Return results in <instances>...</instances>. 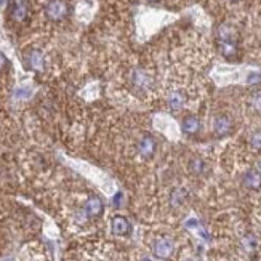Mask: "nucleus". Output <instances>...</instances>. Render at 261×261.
Masks as SVG:
<instances>
[{
  "instance_id": "f257e3e1",
  "label": "nucleus",
  "mask_w": 261,
  "mask_h": 261,
  "mask_svg": "<svg viewBox=\"0 0 261 261\" xmlns=\"http://www.w3.org/2000/svg\"><path fill=\"white\" fill-rule=\"evenodd\" d=\"M218 37V48L221 51V55L228 60H233L237 56V34L233 26L229 24H221L218 26L217 31Z\"/></svg>"
},
{
  "instance_id": "f03ea898",
  "label": "nucleus",
  "mask_w": 261,
  "mask_h": 261,
  "mask_svg": "<svg viewBox=\"0 0 261 261\" xmlns=\"http://www.w3.org/2000/svg\"><path fill=\"white\" fill-rule=\"evenodd\" d=\"M130 85L135 88L136 93H148L154 85V77L146 69L136 67L130 74Z\"/></svg>"
},
{
  "instance_id": "7ed1b4c3",
  "label": "nucleus",
  "mask_w": 261,
  "mask_h": 261,
  "mask_svg": "<svg viewBox=\"0 0 261 261\" xmlns=\"http://www.w3.org/2000/svg\"><path fill=\"white\" fill-rule=\"evenodd\" d=\"M45 15L51 21H63L69 15V5L65 0H50L45 7Z\"/></svg>"
},
{
  "instance_id": "20e7f679",
  "label": "nucleus",
  "mask_w": 261,
  "mask_h": 261,
  "mask_svg": "<svg viewBox=\"0 0 261 261\" xmlns=\"http://www.w3.org/2000/svg\"><path fill=\"white\" fill-rule=\"evenodd\" d=\"M234 130V122L233 119L229 117V115H217L213 120V131L215 135L218 138H224V136H229L231 133Z\"/></svg>"
},
{
  "instance_id": "39448f33",
  "label": "nucleus",
  "mask_w": 261,
  "mask_h": 261,
  "mask_svg": "<svg viewBox=\"0 0 261 261\" xmlns=\"http://www.w3.org/2000/svg\"><path fill=\"white\" fill-rule=\"evenodd\" d=\"M29 16V0H11L10 18L15 22L26 21Z\"/></svg>"
},
{
  "instance_id": "423d86ee",
  "label": "nucleus",
  "mask_w": 261,
  "mask_h": 261,
  "mask_svg": "<svg viewBox=\"0 0 261 261\" xmlns=\"http://www.w3.org/2000/svg\"><path fill=\"white\" fill-rule=\"evenodd\" d=\"M26 66L34 72H44L45 69V56L40 50L32 48L26 53Z\"/></svg>"
},
{
  "instance_id": "0eeeda50",
  "label": "nucleus",
  "mask_w": 261,
  "mask_h": 261,
  "mask_svg": "<svg viewBox=\"0 0 261 261\" xmlns=\"http://www.w3.org/2000/svg\"><path fill=\"white\" fill-rule=\"evenodd\" d=\"M186 101H188V95L184 90H172L167 96L168 109H170L172 112L181 111V109L186 106Z\"/></svg>"
},
{
  "instance_id": "6e6552de",
  "label": "nucleus",
  "mask_w": 261,
  "mask_h": 261,
  "mask_svg": "<svg viewBox=\"0 0 261 261\" xmlns=\"http://www.w3.org/2000/svg\"><path fill=\"white\" fill-rule=\"evenodd\" d=\"M152 250H154L155 257L168 258L173 253V250H175V243H173V240L170 239V237H167V236L159 237V239L154 242Z\"/></svg>"
},
{
  "instance_id": "1a4fd4ad",
  "label": "nucleus",
  "mask_w": 261,
  "mask_h": 261,
  "mask_svg": "<svg viewBox=\"0 0 261 261\" xmlns=\"http://www.w3.org/2000/svg\"><path fill=\"white\" fill-rule=\"evenodd\" d=\"M155 149H157V143H155L152 135H143L138 141V152H140L141 157L149 159L152 157Z\"/></svg>"
},
{
  "instance_id": "9d476101",
  "label": "nucleus",
  "mask_w": 261,
  "mask_h": 261,
  "mask_svg": "<svg viewBox=\"0 0 261 261\" xmlns=\"http://www.w3.org/2000/svg\"><path fill=\"white\" fill-rule=\"evenodd\" d=\"M242 183L247 189H252V191L261 189V172L257 170V168H248V170L243 173Z\"/></svg>"
},
{
  "instance_id": "9b49d317",
  "label": "nucleus",
  "mask_w": 261,
  "mask_h": 261,
  "mask_svg": "<svg viewBox=\"0 0 261 261\" xmlns=\"http://www.w3.org/2000/svg\"><path fill=\"white\" fill-rule=\"evenodd\" d=\"M104 210V205H103V200L100 199L98 196H91L88 200L85 202V207H84V212L87 217L90 218H96L100 217Z\"/></svg>"
},
{
  "instance_id": "f8f14e48",
  "label": "nucleus",
  "mask_w": 261,
  "mask_h": 261,
  "mask_svg": "<svg viewBox=\"0 0 261 261\" xmlns=\"http://www.w3.org/2000/svg\"><path fill=\"white\" fill-rule=\"evenodd\" d=\"M200 129H202V124H200L199 117H196V115H188V117L183 119L181 130H183L184 135L194 136L200 131Z\"/></svg>"
},
{
  "instance_id": "ddd939ff",
  "label": "nucleus",
  "mask_w": 261,
  "mask_h": 261,
  "mask_svg": "<svg viewBox=\"0 0 261 261\" xmlns=\"http://www.w3.org/2000/svg\"><path fill=\"white\" fill-rule=\"evenodd\" d=\"M130 231H131V226L125 217L117 215V217L112 218V233L115 236H129Z\"/></svg>"
},
{
  "instance_id": "4468645a",
  "label": "nucleus",
  "mask_w": 261,
  "mask_h": 261,
  "mask_svg": "<svg viewBox=\"0 0 261 261\" xmlns=\"http://www.w3.org/2000/svg\"><path fill=\"white\" fill-rule=\"evenodd\" d=\"M186 199H188V191H186V189H183V188L173 189V193H172V196H170V202H172V205H173V207L183 205L184 202H186Z\"/></svg>"
},
{
  "instance_id": "2eb2a0df",
  "label": "nucleus",
  "mask_w": 261,
  "mask_h": 261,
  "mask_svg": "<svg viewBox=\"0 0 261 261\" xmlns=\"http://www.w3.org/2000/svg\"><path fill=\"white\" fill-rule=\"evenodd\" d=\"M205 170H207V165L200 157H196V159H193L189 162V172L193 173V175L200 176V175H204Z\"/></svg>"
},
{
  "instance_id": "dca6fc26",
  "label": "nucleus",
  "mask_w": 261,
  "mask_h": 261,
  "mask_svg": "<svg viewBox=\"0 0 261 261\" xmlns=\"http://www.w3.org/2000/svg\"><path fill=\"white\" fill-rule=\"evenodd\" d=\"M248 101H250V108L253 109V111L261 114V90H255L250 95V100Z\"/></svg>"
},
{
  "instance_id": "f3484780",
  "label": "nucleus",
  "mask_w": 261,
  "mask_h": 261,
  "mask_svg": "<svg viewBox=\"0 0 261 261\" xmlns=\"http://www.w3.org/2000/svg\"><path fill=\"white\" fill-rule=\"evenodd\" d=\"M248 144H250V148L253 151L261 152V130H257L252 133L250 138H248Z\"/></svg>"
},
{
  "instance_id": "a211bd4d",
  "label": "nucleus",
  "mask_w": 261,
  "mask_h": 261,
  "mask_svg": "<svg viewBox=\"0 0 261 261\" xmlns=\"http://www.w3.org/2000/svg\"><path fill=\"white\" fill-rule=\"evenodd\" d=\"M7 65H8L7 56H5L3 53H0V72H2L5 67H7Z\"/></svg>"
},
{
  "instance_id": "6ab92c4d",
  "label": "nucleus",
  "mask_w": 261,
  "mask_h": 261,
  "mask_svg": "<svg viewBox=\"0 0 261 261\" xmlns=\"http://www.w3.org/2000/svg\"><path fill=\"white\" fill-rule=\"evenodd\" d=\"M120 199H122V194L119 193L117 196L114 197V204H115V207H119V205H120Z\"/></svg>"
},
{
  "instance_id": "aec40b11",
  "label": "nucleus",
  "mask_w": 261,
  "mask_h": 261,
  "mask_svg": "<svg viewBox=\"0 0 261 261\" xmlns=\"http://www.w3.org/2000/svg\"><path fill=\"white\" fill-rule=\"evenodd\" d=\"M148 2H152V3H155V2H159V0H148Z\"/></svg>"
},
{
  "instance_id": "412c9836",
  "label": "nucleus",
  "mask_w": 261,
  "mask_h": 261,
  "mask_svg": "<svg viewBox=\"0 0 261 261\" xmlns=\"http://www.w3.org/2000/svg\"><path fill=\"white\" fill-rule=\"evenodd\" d=\"M229 2H239V0H229Z\"/></svg>"
},
{
  "instance_id": "4be33fe9",
  "label": "nucleus",
  "mask_w": 261,
  "mask_h": 261,
  "mask_svg": "<svg viewBox=\"0 0 261 261\" xmlns=\"http://www.w3.org/2000/svg\"><path fill=\"white\" fill-rule=\"evenodd\" d=\"M3 2H5V0H0V5H2V3H3Z\"/></svg>"
},
{
  "instance_id": "5701e85b",
  "label": "nucleus",
  "mask_w": 261,
  "mask_h": 261,
  "mask_svg": "<svg viewBox=\"0 0 261 261\" xmlns=\"http://www.w3.org/2000/svg\"><path fill=\"white\" fill-rule=\"evenodd\" d=\"M188 261H193V260H188Z\"/></svg>"
}]
</instances>
